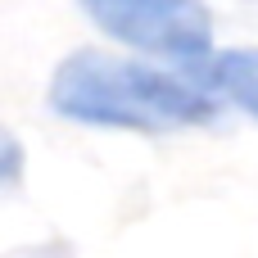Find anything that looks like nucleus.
<instances>
[{"mask_svg":"<svg viewBox=\"0 0 258 258\" xmlns=\"http://www.w3.org/2000/svg\"><path fill=\"white\" fill-rule=\"evenodd\" d=\"M45 104L63 122L136 136L190 132L222 113V100L200 68L104 45H82L63 54L50 73Z\"/></svg>","mask_w":258,"mask_h":258,"instance_id":"f257e3e1","label":"nucleus"},{"mask_svg":"<svg viewBox=\"0 0 258 258\" xmlns=\"http://www.w3.org/2000/svg\"><path fill=\"white\" fill-rule=\"evenodd\" d=\"M77 9L100 36L132 54L200 68L218 50V23L209 0H77Z\"/></svg>","mask_w":258,"mask_h":258,"instance_id":"f03ea898","label":"nucleus"},{"mask_svg":"<svg viewBox=\"0 0 258 258\" xmlns=\"http://www.w3.org/2000/svg\"><path fill=\"white\" fill-rule=\"evenodd\" d=\"M200 73L227 109H240L258 122V45H218Z\"/></svg>","mask_w":258,"mask_h":258,"instance_id":"7ed1b4c3","label":"nucleus"},{"mask_svg":"<svg viewBox=\"0 0 258 258\" xmlns=\"http://www.w3.org/2000/svg\"><path fill=\"white\" fill-rule=\"evenodd\" d=\"M0 154H5L0 181H5V186H18V172H23V150H18V141H14V136H5V141H0Z\"/></svg>","mask_w":258,"mask_h":258,"instance_id":"20e7f679","label":"nucleus"},{"mask_svg":"<svg viewBox=\"0 0 258 258\" xmlns=\"http://www.w3.org/2000/svg\"><path fill=\"white\" fill-rule=\"evenodd\" d=\"M14 258H68L63 245H41V249H18Z\"/></svg>","mask_w":258,"mask_h":258,"instance_id":"39448f33","label":"nucleus"}]
</instances>
